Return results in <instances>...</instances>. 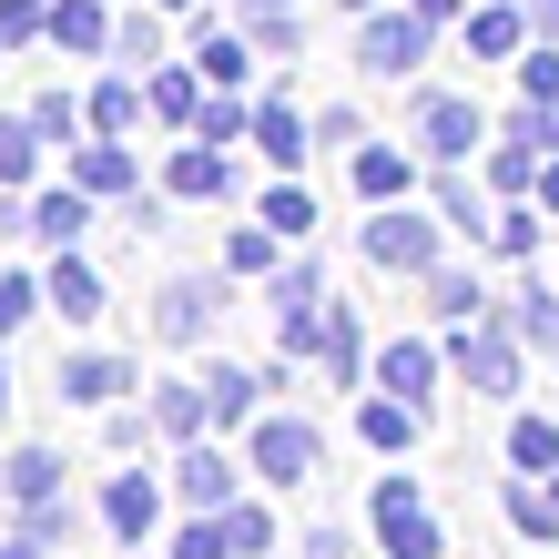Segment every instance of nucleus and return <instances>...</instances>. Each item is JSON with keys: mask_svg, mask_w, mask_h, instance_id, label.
<instances>
[{"mask_svg": "<svg viewBox=\"0 0 559 559\" xmlns=\"http://www.w3.org/2000/svg\"><path fill=\"white\" fill-rule=\"evenodd\" d=\"M204 407H214L224 427H245V417H254V377H235V367H224V377H204Z\"/></svg>", "mask_w": 559, "mask_h": 559, "instance_id": "21", "label": "nucleus"}, {"mask_svg": "<svg viewBox=\"0 0 559 559\" xmlns=\"http://www.w3.org/2000/svg\"><path fill=\"white\" fill-rule=\"evenodd\" d=\"M509 457H519V468H559V427L549 417H519L509 427Z\"/></svg>", "mask_w": 559, "mask_h": 559, "instance_id": "19", "label": "nucleus"}, {"mask_svg": "<svg viewBox=\"0 0 559 559\" xmlns=\"http://www.w3.org/2000/svg\"><path fill=\"white\" fill-rule=\"evenodd\" d=\"M468 41H478V51H519V11H478Z\"/></svg>", "mask_w": 559, "mask_h": 559, "instance_id": "34", "label": "nucleus"}, {"mask_svg": "<svg viewBox=\"0 0 559 559\" xmlns=\"http://www.w3.org/2000/svg\"><path fill=\"white\" fill-rule=\"evenodd\" d=\"M427 377H438L427 346H386V397H427Z\"/></svg>", "mask_w": 559, "mask_h": 559, "instance_id": "17", "label": "nucleus"}, {"mask_svg": "<svg viewBox=\"0 0 559 559\" xmlns=\"http://www.w3.org/2000/svg\"><path fill=\"white\" fill-rule=\"evenodd\" d=\"M133 112H143V92H133V82H103V103H92V122H103V133H122Z\"/></svg>", "mask_w": 559, "mask_h": 559, "instance_id": "31", "label": "nucleus"}, {"mask_svg": "<svg viewBox=\"0 0 559 559\" xmlns=\"http://www.w3.org/2000/svg\"><path fill=\"white\" fill-rule=\"evenodd\" d=\"M31 153H41V133H31V122H0V183H21Z\"/></svg>", "mask_w": 559, "mask_h": 559, "instance_id": "26", "label": "nucleus"}, {"mask_svg": "<svg viewBox=\"0 0 559 559\" xmlns=\"http://www.w3.org/2000/svg\"><path fill=\"white\" fill-rule=\"evenodd\" d=\"M31 133H51V143H72V133H82V112L61 103V92H41V103H31Z\"/></svg>", "mask_w": 559, "mask_h": 559, "instance_id": "30", "label": "nucleus"}, {"mask_svg": "<svg viewBox=\"0 0 559 559\" xmlns=\"http://www.w3.org/2000/svg\"><path fill=\"white\" fill-rule=\"evenodd\" d=\"M316 356H325V377H356V316H346V306H325V336H316Z\"/></svg>", "mask_w": 559, "mask_h": 559, "instance_id": "20", "label": "nucleus"}, {"mask_svg": "<svg viewBox=\"0 0 559 559\" xmlns=\"http://www.w3.org/2000/svg\"><path fill=\"white\" fill-rule=\"evenodd\" d=\"M122 386H133L122 356H72V367H61V397H82V407H112Z\"/></svg>", "mask_w": 559, "mask_h": 559, "instance_id": "6", "label": "nucleus"}, {"mask_svg": "<svg viewBox=\"0 0 559 559\" xmlns=\"http://www.w3.org/2000/svg\"><path fill=\"white\" fill-rule=\"evenodd\" d=\"M193 122H204V143H235V133H254V112H245V103H204Z\"/></svg>", "mask_w": 559, "mask_h": 559, "instance_id": "33", "label": "nucleus"}, {"mask_svg": "<svg viewBox=\"0 0 559 559\" xmlns=\"http://www.w3.org/2000/svg\"><path fill=\"white\" fill-rule=\"evenodd\" d=\"M519 336H549V346H559V306H549V285L519 295Z\"/></svg>", "mask_w": 559, "mask_h": 559, "instance_id": "32", "label": "nucleus"}, {"mask_svg": "<svg viewBox=\"0 0 559 559\" xmlns=\"http://www.w3.org/2000/svg\"><path fill=\"white\" fill-rule=\"evenodd\" d=\"M356 183H367L377 204H397L407 193V153H356Z\"/></svg>", "mask_w": 559, "mask_h": 559, "instance_id": "22", "label": "nucleus"}, {"mask_svg": "<svg viewBox=\"0 0 559 559\" xmlns=\"http://www.w3.org/2000/svg\"><path fill=\"white\" fill-rule=\"evenodd\" d=\"M0 559H41V530H21V539H11V549H0Z\"/></svg>", "mask_w": 559, "mask_h": 559, "instance_id": "44", "label": "nucleus"}, {"mask_svg": "<svg viewBox=\"0 0 559 559\" xmlns=\"http://www.w3.org/2000/svg\"><path fill=\"white\" fill-rule=\"evenodd\" d=\"M204 325H214V285H163L153 295V336H174V346H193V336H204Z\"/></svg>", "mask_w": 559, "mask_h": 559, "instance_id": "5", "label": "nucleus"}, {"mask_svg": "<svg viewBox=\"0 0 559 559\" xmlns=\"http://www.w3.org/2000/svg\"><path fill=\"white\" fill-rule=\"evenodd\" d=\"M153 112H163V122H183V112H193V82H183V72H163V82H153Z\"/></svg>", "mask_w": 559, "mask_h": 559, "instance_id": "37", "label": "nucleus"}, {"mask_svg": "<svg viewBox=\"0 0 559 559\" xmlns=\"http://www.w3.org/2000/svg\"><path fill=\"white\" fill-rule=\"evenodd\" d=\"M367 254L397 265V275H427V265H438V224H427V214H377L367 224Z\"/></svg>", "mask_w": 559, "mask_h": 559, "instance_id": "1", "label": "nucleus"}, {"mask_svg": "<svg viewBox=\"0 0 559 559\" xmlns=\"http://www.w3.org/2000/svg\"><path fill=\"white\" fill-rule=\"evenodd\" d=\"M254 143H265L275 163H306V122H295L285 103H265V112H254Z\"/></svg>", "mask_w": 559, "mask_h": 559, "instance_id": "16", "label": "nucleus"}, {"mask_svg": "<svg viewBox=\"0 0 559 559\" xmlns=\"http://www.w3.org/2000/svg\"><path fill=\"white\" fill-rule=\"evenodd\" d=\"M0 397H11V377H0Z\"/></svg>", "mask_w": 559, "mask_h": 559, "instance_id": "48", "label": "nucleus"}, {"mask_svg": "<svg viewBox=\"0 0 559 559\" xmlns=\"http://www.w3.org/2000/svg\"><path fill=\"white\" fill-rule=\"evenodd\" d=\"M174 193H235L224 153H214V143H183V153H174Z\"/></svg>", "mask_w": 559, "mask_h": 559, "instance_id": "10", "label": "nucleus"}, {"mask_svg": "<svg viewBox=\"0 0 559 559\" xmlns=\"http://www.w3.org/2000/svg\"><path fill=\"white\" fill-rule=\"evenodd\" d=\"M417 133H427V153L468 163V143L488 133V122H478V103H457V92H438V103H417Z\"/></svg>", "mask_w": 559, "mask_h": 559, "instance_id": "4", "label": "nucleus"}, {"mask_svg": "<svg viewBox=\"0 0 559 559\" xmlns=\"http://www.w3.org/2000/svg\"><path fill=\"white\" fill-rule=\"evenodd\" d=\"M51 306L72 316V325H82V316H103V285H92V265H72V254H61V265H51Z\"/></svg>", "mask_w": 559, "mask_h": 559, "instance_id": "13", "label": "nucleus"}, {"mask_svg": "<svg viewBox=\"0 0 559 559\" xmlns=\"http://www.w3.org/2000/svg\"><path fill=\"white\" fill-rule=\"evenodd\" d=\"M346 11H377V0H346Z\"/></svg>", "mask_w": 559, "mask_h": 559, "instance_id": "47", "label": "nucleus"}, {"mask_svg": "<svg viewBox=\"0 0 559 559\" xmlns=\"http://www.w3.org/2000/svg\"><path fill=\"white\" fill-rule=\"evenodd\" d=\"M509 519H519L530 539H559V499H539V488H519V499H509Z\"/></svg>", "mask_w": 559, "mask_h": 559, "instance_id": "29", "label": "nucleus"}, {"mask_svg": "<svg viewBox=\"0 0 559 559\" xmlns=\"http://www.w3.org/2000/svg\"><path fill=\"white\" fill-rule=\"evenodd\" d=\"M204 417H214V407H204V386H163V397H153V427H174V438H193Z\"/></svg>", "mask_w": 559, "mask_h": 559, "instance_id": "18", "label": "nucleus"}, {"mask_svg": "<svg viewBox=\"0 0 559 559\" xmlns=\"http://www.w3.org/2000/svg\"><path fill=\"white\" fill-rule=\"evenodd\" d=\"M174 559H235V549H224V519L204 509V519H193V530H183V549Z\"/></svg>", "mask_w": 559, "mask_h": 559, "instance_id": "35", "label": "nucleus"}, {"mask_svg": "<svg viewBox=\"0 0 559 559\" xmlns=\"http://www.w3.org/2000/svg\"><path fill=\"white\" fill-rule=\"evenodd\" d=\"M122 183H133V163H122L112 143H92L82 153V193H122Z\"/></svg>", "mask_w": 559, "mask_h": 559, "instance_id": "25", "label": "nucleus"}, {"mask_svg": "<svg viewBox=\"0 0 559 559\" xmlns=\"http://www.w3.org/2000/svg\"><path fill=\"white\" fill-rule=\"evenodd\" d=\"M356 61H367V72H417L427 61V21L417 11H377L367 41H356Z\"/></svg>", "mask_w": 559, "mask_h": 559, "instance_id": "3", "label": "nucleus"}, {"mask_svg": "<svg viewBox=\"0 0 559 559\" xmlns=\"http://www.w3.org/2000/svg\"><path fill=\"white\" fill-rule=\"evenodd\" d=\"M31 21H41V0H0V41H21Z\"/></svg>", "mask_w": 559, "mask_h": 559, "instance_id": "42", "label": "nucleus"}, {"mask_svg": "<svg viewBox=\"0 0 559 559\" xmlns=\"http://www.w3.org/2000/svg\"><path fill=\"white\" fill-rule=\"evenodd\" d=\"M316 427H295V417H265V427H254V468H265L275 488H295V478H316Z\"/></svg>", "mask_w": 559, "mask_h": 559, "instance_id": "2", "label": "nucleus"}, {"mask_svg": "<svg viewBox=\"0 0 559 559\" xmlns=\"http://www.w3.org/2000/svg\"><path fill=\"white\" fill-rule=\"evenodd\" d=\"M153 509H163V499H153V478H112V530H122V539H143V530H153Z\"/></svg>", "mask_w": 559, "mask_h": 559, "instance_id": "15", "label": "nucleus"}, {"mask_svg": "<svg viewBox=\"0 0 559 559\" xmlns=\"http://www.w3.org/2000/svg\"><path fill=\"white\" fill-rule=\"evenodd\" d=\"M457 356H468V386H478V397H509V386H519V356L499 336H478V325L457 336Z\"/></svg>", "mask_w": 559, "mask_h": 559, "instance_id": "7", "label": "nucleus"}, {"mask_svg": "<svg viewBox=\"0 0 559 559\" xmlns=\"http://www.w3.org/2000/svg\"><path fill=\"white\" fill-rule=\"evenodd\" d=\"M488 245H499V254H530L539 245V214H499V224H488Z\"/></svg>", "mask_w": 559, "mask_h": 559, "instance_id": "36", "label": "nucleus"}, {"mask_svg": "<svg viewBox=\"0 0 559 559\" xmlns=\"http://www.w3.org/2000/svg\"><path fill=\"white\" fill-rule=\"evenodd\" d=\"M82 224H92V214H82V183H72V193H41V204H31V224H21V235H41V245H72Z\"/></svg>", "mask_w": 559, "mask_h": 559, "instance_id": "9", "label": "nucleus"}, {"mask_svg": "<svg viewBox=\"0 0 559 559\" xmlns=\"http://www.w3.org/2000/svg\"><path fill=\"white\" fill-rule=\"evenodd\" d=\"M31 306H41V295H31V285H21V275H0V336H11V325H21V316H31Z\"/></svg>", "mask_w": 559, "mask_h": 559, "instance_id": "40", "label": "nucleus"}, {"mask_svg": "<svg viewBox=\"0 0 559 559\" xmlns=\"http://www.w3.org/2000/svg\"><path fill=\"white\" fill-rule=\"evenodd\" d=\"M11 488H21V499H61V457H41V448L11 457Z\"/></svg>", "mask_w": 559, "mask_h": 559, "instance_id": "24", "label": "nucleus"}, {"mask_svg": "<svg viewBox=\"0 0 559 559\" xmlns=\"http://www.w3.org/2000/svg\"><path fill=\"white\" fill-rule=\"evenodd\" d=\"M386 519V559H438V530H427V509L397 499V509H377Z\"/></svg>", "mask_w": 559, "mask_h": 559, "instance_id": "8", "label": "nucleus"}, {"mask_svg": "<svg viewBox=\"0 0 559 559\" xmlns=\"http://www.w3.org/2000/svg\"><path fill=\"white\" fill-rule=\"evenodd\" d=\"M356 427H367L377 448H407V438H417V397H367V417H356Z\"/></svg>", "mask_w": 559, "mask_h": 559, "instance_id": "14", "label": "nucleus"}, {"mask_svg": "<svg viewBox=\"0 0 559 559\" xmlns=\"http://www.w3.org/2000/svg\"><path fill=\"white\" fill-rule=\"evenodd\" d=\"M183 499H193V509H224V499H235V468H224L214 448H193V457H183Z\"/></svg>", "mask_w": 559, "mask_h": 559, "instance_id": "12", "label": "nucleus"}, {"mask_svg": "<svg viewBox=\"0 0 559 559\" xmlns=\"http://www.w3.org/2000/svg\"><path fill=\"white\" fill-rule=\"evenodd\" d=\"M306 559H346V539H336V530H316V539H306Z\"/></svg>", "mask_w": 559, "mask_h": 559, "instance_id": "43", "label": "nucleus"}, {"mask_svg": "<svg viewBox=\"0 0 559 559\" xmlns=\"http://www.w3.org/2000/svg\"><path fill=\"white\" fill-rule=\"evenodd\" d=\"M245 72H254L245 41H235V31H214V41H204V82H245Z\"/></svg>", "mask_w": 559, "mask_h": 559, "instance_id": "27", "label": "nucleus"}, {"mask_svg": "<svg viewBox=\"0 0 559 559\" xmlns=\"http://www.w3.org/2000/svg\"><path fill=\"white\" fill-rule=\"evenodd\" d=\"M438 204H448V224H468V235H488V214H478V193H468V183H448Z\"/></svg>", "mask_w": 559, "mask_h": 559, "instance_id": "41", "label": "nucleus"}, {"mask_svg": "<svg viewBox=\"0 0 559 559\" xmlns=\"http://www.w3.org/2000/svg\"><path fill=\"white\" fill-rule=\"evenodd\" d=\"M539 204H559V163H549V174H539Z\"/></svg>", "mask_w": 559, "mask_h": 559, "instance_id": "46", "label": "nucleus"}, {"mask_svg": "<svg viewBox=\"0 0 559 559\" xmlns=\"http://www.w3.org/2000/svg\"><path fill=\"white\" fill-rule=\"evenodd\" d=\"M427 306H438L448 325H478V306H488V295H478L468 275H438V285H427Z\"/></svg>", "mask_w": 559, "mask_h": 559, "instance_id": "23", "label": "nucleus"}, {"mask_svg": "<svg viewBox=\"0 0 559 559\" xmlns=\"http://www.w3.org/2000/svg\"><path fill=\"white\" fill-rule=\"evenodd\" d=\"M265 224H275V235H306V224H316V193H265Z\"/></svg>", "mask_w": 559, "mask_h": 559, "instance_id": "28", "label": "nucleus"}, {"mask_svg": "<svg viewBox=\"0 0 559 559\" xmlns=\"http://www.w3.org/2000/svg\"><path fill=\"white\" fill-rule=\"evenodd\" d=\"M407 11H417V21H448V11H457V0H407Z\"/></svg>", "mask_w": 559, "mask_h": 559, "instance_id": "45", "label": "nucleus"}, {"mask_svg": "<svg viewBox=\"0 0 559 559\" xmlns=\"http://www.w3.org/2000/svg\"><path fill=\"white\" fill-rule=\"evenodd\" d=\"M122 61H163V31H153V11H143V21H122Z\"/></svg>", "mask_w": 559, "mask_h": 559, "instance_id": "39", "label": "nucleus"}, {"mask_svg": "<svg viewBox=\"0 0 559 559\" xmlns=\"http://www.w3.org/2000/svg\"><path fill=\"white\" fill-rule=\"evenodd\" d=\"M51 41H61V51H103L112 31H103V11H92V0H51Z\"/></svg>", "mask_w": 559, "mask_h": 559, "instance_id": "11", "label": "nucleus"}, {"mask_svg": "<svg viewBox=\"0 0 559 559\" xmlns=\"http://www.w3.org/2000/svg\"><path fill=\"white\" fill-rule=\"evenodd\" d=\"M519 82H530V103H559V51H539V61H519Z\"/></svg>", "mask_w": 559, "mask_h": 559, "instance_id": "38", "label": "nucleus"}]
</instances>
